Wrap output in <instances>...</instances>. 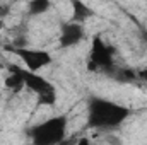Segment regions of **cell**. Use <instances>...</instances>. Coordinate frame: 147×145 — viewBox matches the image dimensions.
<instances>
[{
  "label": "cell",
  "mask_w": 147,
  "mask_h": 145,
  "mask_svg": "<svg viewBox=\"0 0 147 145\" xmlns=\"http://www.w3.org/2000/svg\"><path fill=\"white\" fill-rule=\"evenodd\" d=\"M132 109L110 101L106 97L92 96L87 101V128L94 130H113L128 119Z\"/></svg>",
  "instance_id": "1"
},
{
  "label": "cell",
  "mask_w": 147,
  "mask_h": 145,
  "mask_svg": "<svg viewBox=\"0 0 147 145\" xmlns=\"http://www.w3.org/2000/svg\"><path fill=\"white\" fill-rule=\"evenodd\" d=\"M69 119L65 114H58L53 118H48L28 130V135L31 142L36 145H55L62 144L67 135Z\"/></svg>",
  "instance_id": "2"
},
{
  "label": "cell",
  "mask_w": 147,
  "mask_h": 145,
  "mask_svg": "<svg viewBox=\"0 0 147 145\" xmlns=\"http://www.w3.org/2000/svg\"><path fill=\"white\" fill-rule=\"evenodd\" d=\"M7 70L19 73V75L24 79L26 89H29V91H33V92L36 94L39 104L55 106V103H57V87H55L50 80H46L43 75H39L38 72H33V70H29V68H26V67L22 68V67H19V65H14V63L9 65Z\"/></svg>",
  "instance_id": "3"
},
{
  "label": "cell",
  "mask_w": 147,
  "mask_h": 145,
  "mask_svg": "<svg viewBox=\"0 0 147 145\" xmlns=\"http://www.w3.org/2000/svg\"><path fill=\"white\" fill-rule=\"evenodd\" d=\"M116 55V50L108 44L101 34L92 38V43H91V53H89V62H87V68L91 72H103L113 75L115 72V58Z\"/></svg>",
  "instance_id": "4"
},
{
  "label": "cell",
  "mask_w": 147,
  "mask_h": 145,
  "mask_svg": "<svg viewBox=\"0 0 147 145\" xmlns=\"http://www.w3.org/2000/svg\"><path fill=\"white\" fill-rule=\"evenodd\" d=\"M3 50H7L9 53L16 55L24 63V67L33 70V72H39L41 68H45V67L53 63V56L46 50L28 48V46H16V44H5Z\"/></svg>",
  "instance_id": "5"
},
{
  "label": "cell",
  "mask_w": 147,
  "mask_h": 145,
  "mask_svg": "<svg viewBox=\"0 0 147 145\" xmlns=\"http://www.w3.org/2000/svg\"><path fill=\"white\" fill-rule=\"evenodd\" d=\"M84 38H86V29H84L82 22H75V21L63 22L62 28H60L58 46L63 48V50H69V48L77 46Z\"/></svg>",
  "instance_id": "6"
},
{
  "label": "cell",
  "mask_w": 147,
  "mask_h": 145,
  "mask_svg": "<svg viewBox=\"0 0 147 145\" xmlns=\"http://www.w3.org/2000/svg\"><path fill=\"white\" fill-rule=\"evenodd\" d=\"M70 5H72V17L70 21H75V22H86L89 19H92L96 15L94 9H91L84 0H69Z\"/></svg>",
  "instance_id": "7"
},
{
  "label": "cell",
  "mask_w": 147,
  "mask_h": 145,
  "mask_svg": "<svg viewBox=\"0 0 147 145\" xmlns=\"http://www.w3.org/2000/svg\"><path fill=\"white\" fill-rule=\"evenodd\" d=\"M50 9H51V0H29L28 2V14L31 17L43 15Z\"/></svg>",
  "instance_id": "8"
},
{
  "label": "cell",
  "mask_w": 147,
  "mask_h": 145,
  "mask_svg": "<svg viewBox=\"0 0 147 145\" xmlns=\"http://www.w3.org/2000/svg\"><path fill=\"white\" fill-rule=\"evenodd\" d=\"M3 84H5V87H7L9 91H12V92H21L22 89H26L24 79H22V77H21L19 73L10 72V70H9V75L5 77Z\"/></svg>",
  "instance_id": "9"
},
{
  "label": "cell",
  "mask_w": 147,
  "mask_h": 145,
  "mask_svg": "<svg viewBox=\"0 0 147 145\" xmlns=\"http://www.w3.org/2000/svg\"><path fill=\"white\" fill-rule=\"evenodd\" d=\"M113 79H116L118 82H123V84L135 82L137 80V70H134V68H115Z\"/></svg>",
  "instance_id": "10"
},
{
  "label": "cell",
  "mask_w": 147,
  "mask_h": 145,
  "mask_svg": "<svg viewBox=\"0 0 147 145\" xmlns=\"http://www.w3.org/2000/svg\"><path fill=\"white\" fill-rule=\"evenodd\" d=\"M137 79H140V80L147 82V68H140V70H137Z\"/></svg>",
  "instance_id": "11"
},
{
  "label": "cell",
  "mask_w": 147,
  "mask_h": 145,
  "mask_svg": "<svg viewBox=\"0 0 147 145\" xmlns=\"http://www.w3.org/2000/svg\"><path fill=\"white\" fill-rule=\"evenodd\" d=\"M77 144H89V138H80L77 140Z\"/></svg>",
  "instance_id": "12"
},
{
  "label": "cell",
  "mask_w": 147,
  "mask_h": 145,
  "mask_svg": "<svg viewBox=\"0 0 147 145\" xmlns=\"http://www.w3.org/2000/svg\"><path fill=\"white\" fill-rule=\"evenodd\" d=\"M2 29H3V19L0 17V31H2Z\"/></svg>",
  "instance_id": "13"
},
{
  "label": "cell",
  "mask_w": 147,
  "mask_h": 145,
  "mask_svg": "<svg viewBox=\"0 0 147 145\" xmlns=\"http://www.w3.org/2000/svg\"><path fill=\"white\" fill-rule=\"evenodd\" d=\"M0 3H2V2H0Z\"/></svg>",
  "instance_id": "14"
}]
</instances>
